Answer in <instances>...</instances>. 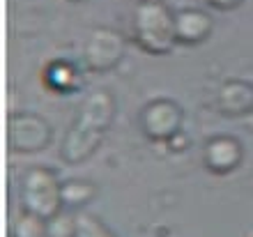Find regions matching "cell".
<instances>
[{
  "label": "cell",
  "mask_w": 253,
  "mask_h": 237,
  "mask_svg": "<svg viewBox=\"0 0 253 237\" xmlns=\"http://www.w3.org/2000/svg\"><path fill=\"white\" fill-rule=\"evenodd\" d=\"M115 99L106 90H97L83 101L79 118L72 125L62 145V159L69 164H79L94 152L97 143L113 122Z\"/></svg>",
  "instance_id": "obj_1"
},
{
  "label": "cell",
  "mask_w": 253,
  "mask_h": 237,
  "mask_svg": "<svg viewBox=\"0 0 253 237\" xmlns=\"http://www.w3.org/2000/svg\"><path fill=\"white\" fill-rule=\"evenodd\" d=\"M133 35L145 51L154 55L168 53L173 48V42L177 40L175 16H170V12L161 2L143 0L133 14Z\"/></svg>",
  "instance_id": "obj_2"
},
{
  "label": "cell",
  "mask_w": 253,
  "mask_h": 237,
  "mask_svg": "<svg viewBox=\"0 0 253 237\" xmlns=\"http://www.w3.org/2000/svg\"><path fill=\"white\" fill-rule=\"evenodd\" d=\"M21 203L28 212L48 221L62 210V185L53 171L33 168L21 182Z\"/></svg>",
  "instance_id": "obj_3"
},
{
  "label": "cell",
  "mask_w": 253,
  "mask_h": 237,
  "mask_svg": "<svg viewBox=\"0 0 253 237\" xmlns=\"http://www.w3.org/2000/svg\"><path fill=\"white\" fill-rule=\"evenodd\" d=\"M7 139L16 152H37L48 145L51 127L35 113H14L7 122Z\"/></svg>",
  "instance_id": "obj_4"
},
{
  "label": "cell",
  "mask_w": 253,
  "mask_h": 237,
  "mask_svg": "<svg viewBox=\"0 0 253 237\" xmlns=\"http://www.w3.org/2000/svg\"><path fill=\"white\" fill-rule=\"evenodd\" d=\"M122 55H125V42L115 30H108V28L94 30L83 48V60L87 69L92 72H106L120 62Z\"/></svg>",
  "instance_id": "obj_5"
},
{
  "label": "cell",
  "mask_w": 253,
  "mask_h": 237,
  "mask_svg": "<svg viewBox=\"0 0 253 237\" xmlns=\"http://www.w3.org/2000/svg\"><path fill=\"white\" fill-rule=\"evenodd\" d=\"M140 125L152 141H170L180 132L182 108L170 99H157L143 108Z\"/></svg>",
  "instance_id": "obj_6"
},
{
  "label": "cell",
  "mask_w": 253,
  "mask_h": 237,
  "mask_svg": "<svg viewBox=\"0 0 253 237\" xmlns=\"http://www.w3.org/2000/svg\"><path fill=\"white\" fill-rule=\"evenodd\" d=\"M242 161V145L230 136H216L205 147V164L214 173H228Z\"/></svg>",
  "instance_id": "obj_7"
},
{
  "label": "cell",
  "mask_w": 253,
  "mask_h": 237,
  "mask_svg": "<svg viewBox=\"0 0 253 237\" xmlns=\"http://www.w3.org/2000/svg\"><path fill=\"white\" fill-rule=\"evenodd\" d=\"M219 108L226 115H242L253 111V88L244 81H228L219 90Z\"/></svg>",
  "instance_id": "obj_8"
},
{
  "label": "cell",
  "mask_w": 253,
  "mask_h": 237,
  "mask_svg": "<svg viewBox=\"0 0 253 237\" xmlns=\"http://www.w3.org/2000/svg\"><path fill=\"white\" fill-rule=\"evenodd\" d=\"M210 30H212V21L198 9H184V12L175 14V33H177V40L184 44L205 40Z\"/></svg>",
  "instance_id": "obj_9"
},
{
  "label": "cell",
  "mask_w": 253,
  "mask_h": 237,
  "mask_svg": "<svg viewBox=\"0 0 253 237\" xmlns=\"http://www.w3.org/2000/svg\"><path fill=\"white\" fill-rule=\"evenodd\" d=\"M97 193L90 182H81V180H72V182H65L62 185V203L69 205V207H81V205L90 203Z\"/></svg>",
  "instance_id": "obj_10"
},
{
  "label": "cell",
  "mask_w": 253,
  "mask_h": 237,
  "mask_svg": "<svg viewBox=\"0 0 253 237\" xmlns=\"http://www.w3.org/2000/svg\"><path fill=\"white\" fill-rule=\"evenodd\" d=\"M74 237H115L108 231V226L101 219L87 214V212H79L76 214V235Z\"/></svg>",
  "instance_id": "obj_11"
},
{
  "label": "cell",
  "mask_w": 253,
  "mask_h": 237,
  "mask_svg": "<svg viewBox=\"0 0 253 237\" xmlns=\"http://www.w3.org/2000/svg\"><path fill=\"white\" fill-rule=\"evenodd\" d=\"M44 233H46V221L28 210L14 221V237H40Z\"/></svg>",
  "instance_id": "obj_12"
},
{
  "label": "cell",
  "mask_w": 253,
  "mask_h": 237,
  "mask_svg": "<svg viewBox=\"0 0 253 237\" xmlns=\"http://www.w3.org/2000/svg\"><path fill=\"white\" fill-rule=\"evenodd\" d=\"M46 235L48 237H74L76 235V217L69 214H55L46 221Z\"/></svg>",
  "instance_id": "obj_13"
},
{
  "label": "cell",
  "mask_w": 253,
  "mask_h": 237,
  "mask_svg": "<svg viewBox=\"0 0 253 237\" xmlns=\"http://www.w3.org/2000/svg\"><path fill=\"white\" fill-rule=\"evenodd\" d=\"M48 81H51V86L60 88V90H69L74 86V81H76V74H74V69L69 65L58 62V65L48 69Z\"/></svg>",
  "instance_id": "obj_14"
},
{
  "label": "cell",
  "mask_w": 253,
  "mask_h": 237,
  "mask_svg": "<svg viewBox=\"0 0 253 237\" xmlns=\"http://www.w3.org/2000/svg\"><path fill=\"white\" fill-rule=\"evenodd\" d=\"M210 5L219 7V9H233V7H237L242 2V0H207Z\"/></svg>",
  "instance_id": "obj_15"
},
{
  "label": "cell",
  "mask_w": 253,
  "mask_h": 237,
  "mask_svg": "<svg viewBox=\"0 0 253 237\" xmlns=\"http://www.w3.org/2000/svg\"><path fill=\"white\" fill-rule=\"evenodd\" d=\"M168 143H170V147H173V145H175V150H184V143H187V141H184V139H180V132H177V134H175V136H173V139L168 141Z\"/></svg>",
  "instance_id": "obj_16"
},
{
  "label": "cell",
  "mask_w": 253,
  "mask_h": 237,
  "mask_svg": "<svg viewBox=\"0 0 253 237\" xmlns=\"http://www.w3.org/2000/svg\"><path fill=\"white\" fill-rule=\"evenodd\" d=\"M147 2H159V0H147Z\"/></svg>",
  "instance_id": "obj_17"
}]
</instances>
